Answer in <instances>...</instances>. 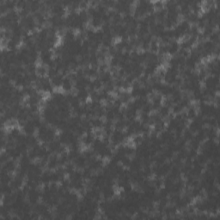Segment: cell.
Segmentation results:
<instances>
[{
  "label": "cell",
  "instance_id": "6da1fadb",
  "mask_svg": "<svg viewBox=\"0 0 220 220\" xmlns=\"http://www.w3.org/2000/svg\"><path fill=\"white\" fill-rule=\"evenodd\" d=\"M203 82L204 85H205V88L212 90H214L216 93L218 92V90H219V80H218V77L208 75L207 78H205V80H204Z\"/></svg>",
  "mask_w": 220,
  "mask_h": 220
},
{
  "label": "cell",
  "instance_id": "7a4b0ae2",
  "mask_svg": "<svg viewBox=\"0 0 220 220\" xmlns=\"http://www.w3.org/2000/svg\"><path fill=\"white\" fill-rule=\"evenodd\" d=\"M40 60H41V64H44L46 66H48L50 64V63L53 60V52L51 50H45L40 53Z\"/></svg>",
  "mask_w": 220,
  "mask_h": 220
},
{
  "label": "cell",
  "instance_id": "3957f363",
  "mask_svg": "<svg viewBox=\"0 0 220 220\" xmlns=\"http://www.w3.org/2000/svg\"><path fill=\"white\" fill-rule=\"evenodd\" d=\"M59 166V154L57 153H52L51 156H49L48 164H47V169L50 170H55Z\"/></svg>",
  "mask_w": 220,
  "mask_h": 220
},
{
  "label": "cell",
  "instance_id": "277c9868",
  "mask_svg": "<svg viewBox=\"0 0 220 220\" xmlns=\"http://www.w3.org/2000/svg\"><path fill=\"white\" fill-rule=\"evenodd\" d=\"M72 163H74L76 169H80V170L84 169L85 167L87 166V160H86V158H85L84 156H83L82 154H80L79 156H77V157L72 161Z\"/></svg>",
  "mask_w": 220,
  "mask_h": 220
},
{
  "label": "cell",
  "instance_id": "5b68a950",
  "mask_svg": "<svg viewBox=\"0 0 220 220\" xmlns=\"http://www.w3.org/2000/svg\"><path fill=\"white\" fill-rule=\"evenodd\" d=\"M179 49V42L177 41H176V40H172V41H170V42L168 44V54L172 55V56L177 54Z\"/></svg>",
  "mask_w": 220,
  "mask_h": 220
},
{
  "label": "cell",
  "instance_id": "8992f818",
  "mask_svg": "<svg viewBox=\"0 0 220 220\" xmlns=\"http://www.w3.org/2000/svg\"><path fill=\"white\" fill-rule=\"evenodd\" d=\"M61 88L64 91L69 93V92H71V90L74 89V84L70 78H68L67 76H65V77H64V79H63V84H62Z\"/></svg>",
  "mask_w": 220,
  "mask_h": 220
},
{
  "label": "cell",
  "instance_id": "52a82bcc",
  "mask_svg": "<svg viewBox=\"0 0 220 220\" xmlns=\"http://www.w3.org/2000/svg\"><path fill=\"white\" fill-rule=\"evenodd\" d=\"M117 96H118V98L121 101V102L123 104H127L129 102L132 101L131 93L127 91V90H120Z\"/></svg>",
  "mask_w": 220,
  "mask_h": 220
},
{
  "label": "cell",
  "instance_id": "ba28073f",
  "mask_svg": "<svg viewBox=\"0 0 220 220\" xmlns=\"http://www.w3.org/2000/svg\"><path fill=\"white\" fill-rule=\"evenodd\" d=\"M63 79H64V76L61 74V73H59V74H58L57 76H55V77H54L53 78H51L50 80H51V83L52 84H53V86H54V88L59 89L62 87Z\"/></svg>",
  "mask_w": 220,
  "mask_h": 220
},
{
  "label": "cell",
  "instance_id": "9c48e42d",
  "mask_svg": "<svg viewBox=\"0 0 220 220\" xmlns=\"http://www.w3.org/2000/svg\"><path fill=\"white\" fill-rule=\"evenodd\" d=\"M90 123H91L92 128L93 129H102L103 128V124L104 121L102 118L99 117H91L90 118Z\"/></svg>",
  "mask_w": 220,
  "mask_h": 220
},
{
  "label": "cell",
  "instance_id": "30bf717a",
  "mask_svg": "<svg viewBox=\"0 0 220 220\" xmlns=\"http://www.w3.org/2000/svg\"><path fill=\"white\" fill-rule=\"evenodd\" d=\"M99 79L102 81V83L104 84L106 83H108L109 81L112 80L113 79V76H112V73L109 70L104 71H101L99 72V76H98Z\"/></svg>",
  "mask_w": 220,
  "mask_h": 220
},
{
  "label": "cell",
  "instance_id": "8fae6325",
  "mask_svg": "<svg viewBox=\"0 0 220 220\" xmlns=\"http://www.w3.org/2000/svg\"><path fill=\"white\" fill-rule=\"evenodd\" d=\"M76 95H77V97L79 99V101H80L82 103H84V102H87V100H88L89 96H90V93H89L88 90L85 89V90H78L77 93H76Z\"/></svg>",
  "mask_w": 220,
  "mask_h": 220
},
{
  "label": "cell",
  "instance_id": "7c38bea8",
  "mask_svg": "<svg viewBox=\"0 0 220 220\" xmlns=\"http://www.w3.org/2000/svg\"><path fill=\"white\" fill-rule=\"evenodd\" d=\"M185 112H186L187 118L188 120H193V119L195 118L197 116V115H198L196 108L194 107L193 104H191V105L186 109V111Z\"/></svg>",
  "mask_w": 220,
  "mask_h": 220
},
{
  "label": "cell",
  "instance_id": "4fadbf2b",
  "mask_svg": "<svg viewBox=\"0 0 220 220\" xmlns=\"http://www.w3.org/2000/svg\"><path fill=\"white\" fill-rule=\"evenodd\" d=\"M199 17H200V15H199V14L191 12V13L188 14V15H187L184 19L187 21V22L190 23V25H191V24L195 25L197 23V21H198V19H199Z\"/></svg>",
  "mask_w": 220,
  "mask_h": 220
},
{
  "label": "cell",
  "instance_id": "5bb4252c",
  "mask_svg": "<svg viewBox=\"0 0 220 220\" xmlns=\"http://www.w3.org/2000/svg\"><path fill=\"white\" fill-rule=\"evenodd\" d=\"M78 16H79V17H80V19H81L82 22H83L84 24H87L88 23H90V15H89L86 10H79V12H78Z\"/></svg>",
  "mask_w": 220,
  "mask_h": 220
},
{
  "label": "cell",
  "instance_id": "9a60e30c",
  "mask_svg": "<svg viewBox=\"0 0 220 220\" xmlns=\"http://www.w3.org/2000/svg\"><path fill=\"white\" fill-rule=\"evenodd\" d=\"M48 67L44 65V64H40L36 68V74L39 77H46V76H48Z\"/></svg>",
  "mask_w": 220,
  "mask_h": 220
},
{
  "label": "cell",
  "instance_id": "2e32d148",
  "mask_svg": "<svg viewBox=\"0 0 220 220\" xmlns=\"http://www.w3.org/2000/svg\"><path fill=\"white\" fill-rule=\"evenodd\" d=\"M90 24L92 28H102L103 22L102 21V18H90Z\"/></svg>",
  "mask_w": 220,
  "mask_h": 220
},
{
  "label": "cell",
  "instance_id": "e0dca14e",
  "mask_svg": "<svg viewBox=\"0 0 220 220\" xmlns=\"http://www.w3.org/2000/svg\"><path fill=\"white\" fill-rule=\"evenodd\" d=\"M156 112L159 114V115L162 117V118L165 119L166 117H168L169 114H170V109L162 104V106L160 107V109Z\"/></svg>",
  "mask_w": 220,
  "mask_h": 220
},
{
  "label": "cell",
  "instance_id": "ac0fdd59",
  "mask_svg": "<svg viewBox=\"0 0 220 220\" xmlns=\"http://www.w3.org/2000/svg\"><path fill=\"white\" fill-rule=\"evenodd\" d=\"M151 184L153 186L156 187V190L160 189L161 187H163V180L161 178V177H157V176H155L154 179H152L151 181Z\"/></svg>",
  "mask_w": 220,
  "mask_h": 220
},
{
  "label": "cell",
  "instance_id": "d6986e66",
  "mask_svg": "<svg viewBox=\"0 0 220 220\" xmlns=\"http://www.w3.org/2000/svg\"><path fill=\"white\" fill-rule=\"evenodd\" d=\"M208 39H209V41H212L215 45H218V43H219V33H218V30L215 29L211 34V35L208 37Z\"/></svg>",
  "mask_w": 220,
  "mask_h": 220
},
{
  "label": "cell",
  "instance_id": "ffe728a7",
  "mask_svg": "<svg viewBox=\"0 0 220 220\" xmlns=\"http://www.w3.org/2000/svg\"><path fill=\"white\" fill-rule=\"evenodd\" d=\"M182 138L187 143L188 141H190L191 139H193V133L191 132L188 128H185L183 130Z\"/></svg>",
  "mask_w": 220,
  "mask_h": 220
},
{
  "label": "cell",
  "instance_id": "44dd1931",
  "mask_svg": "<svg viewBox=\"0 0 220 220\" xmlns=\"http://www.w3.org/2000/svg\"><path fill=\"white\" fill-rule=\"evenodd\" d=\"M103 88L105 89L107 91L109 92H114V90H115V83H114V79H112L110 81H109L108 83H106L103 84Z\"/></svg>",
  "mask_w": 220,
  "mask_h": 220
},
{
  "label": "cell",
  "instance_id": "7402d4cb",
  "mask_svg": "<svg viewBox=\"0 0 220 220\" xmlns=\"http://www.w3.org/2000/svg\"><path fill=\"white\" fill-rule=\"evenodd\" d=\"M171 110H172L173 115H178V114H181L182 112L184 111V109L180 103H176L172 106Z\"/></svg>",
  "mask_w": 220,
  "mask_h": 220
},
{
  "label": "cell",
  "instance_id": "603a6c76",
  "mask_svg": "<svg viewBox=\"0 0 220 220\" xmlns=\"http://www.w3.org/2000/svg\"><path fill=\"white\" fill-rule=\"evenodd\" d=\"M131 161H132V158H131L130 156H124L121 157L120 163L124 168H129V166L131 164Z\"/></svg>",
  "mask_w": 220,
  "mask_h": 220
},
{
  "label": "cell",
  "instance_id": "cb8c5ba5",
  "mask_svg": "<svg viewBox=\"0 0 220 220\" xmlns=\"http://www.w3.org/2000/svg\"><path fill=\"white\" fill-rule=\"evenodd\" d=\"M64 170H65V173L68 174V175L71 174V173L73 172L75 169H76V167H75L74 163H72V162H69V163H66V164L64 166Z\"/></svg>",
  "mask_w": 220,
  "mask_h": 220
},
{
  "label": "cell",
  "instance_id": "d4e9b609",
  "mask_svg": "<svg viewBox=\"0 0 220 220\" xmlns=\"http://www.w3.org/2000/svg\"><path fill=\"white\" fill-rule=\"evenodd\" d=\"M136 149L133 148L132 146H125V156H133L135 155Z\"/></svg>",
  "mask_w": 220,
  "mask_h": 220
},
{
  "label": "cell",
  "instance_id": "484cf974",
  "mask_svg": "<svg viewBox=\"0 0 220 220\" xmlns=\"http://www.w3.org/2000/svg\"><path fill=\"white\" fill-rule=\"evenodd\" d=\"M143 141V136L141 134H137V135L132 136V144H134L136 146L140 145Z\"/></svg>",
  "mask_w": 220,
  "mask_h": 220
},
{
  "label": "cell",
  "instance_id": "4316f807",
  "mask_svg": "<svg viewBox=\"0 0 220 220\" xmlns=\"http://www.w3.org/2000/svg\"><path fill=\"white\" fill-rule=\"evenodd\" d=\"M10 156L7 154L5 151H2V153H1V158H0V161H1V164H3V163H5L8 161V160H10Z\"/></svg>",
  "mask_w": 220,
  "mask_h": 220
},
{
  "label": "cell",
  "instance_id": "83f0119b",
  "mask_svg": "<svg viewBox=\"0 0 220 220\" xmlns=\"http://www.w3.org/2000/svg\"><path fill=\"white\" fill-rule=\"evenodd\" d=\"M153 6L154 8H156V10H160L162 8H164V3L162 1H156L153 3Z\"/></svg>",
  "mask_w": 220,
  "mask_h": 220
}]
</instances>
